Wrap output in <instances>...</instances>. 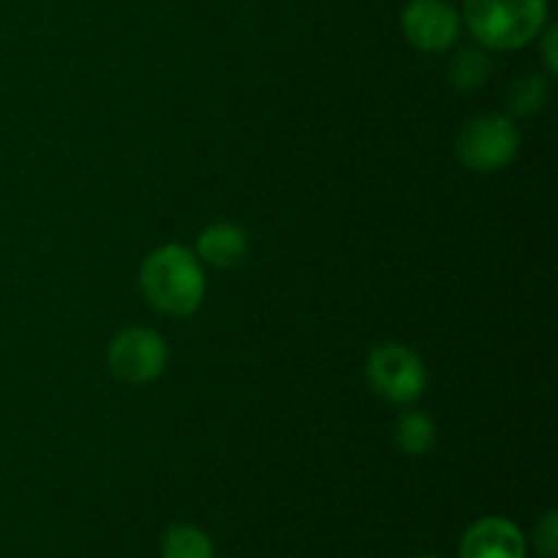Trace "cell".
<instances>
[{
    "mask_svg": "<svg viewBox=\"0 0 558 558\" xmlns=\"http://www.w3.org/2000/svg\"><path fill=\"white\" fill-rule=\"evenodd\" d=\"M140 283L147 303L174 319L196 314L207 292L205 265L180 243L158 245L142 265Z\"/></svg>",
    "mask_w": 558,
    "mask_h": 558,
    "instance_id": "1",
    "label": "cell"
},
{
    "mask_svg": "<svg viewBox=\"0 0 558 558\" xmlns=\"http://www.w3.org/2000/svg\"><path fill=\"white\" fill-rule=\"evenodd\" d=\"M461 22L480 47L512 52L537 41L548 25V0H466Z\"/></svg>",
    "mask_w": 558,
    "mask_h": 558,
    "instance_id": "2",
    "label": "cell"
},
{
    "mask_svg": "<svg viewBox=\"0 0 558 558\" xmlns=\"http://www.w3.org/2000/svg\"><path fill=\"white\" fill-rule=\"evenodd\" d=\"M521 147V134L507 114L485 112L469 120L456 140L458 161L477 174L510 167Z\"/></svg>",
    "mask_w": 558,
    "mask_h": 558,
    "instance_id": "3",
    "label": "cell"
},
{
    "mask_svg": "<svg viewBox=\"0 0 558 558\" xmlns=\"http://www.w3.org/2000/svg\"><path fill=\"white\" fill-rule=\"evenodd\" d=\"M365 376L376 396L396 407H412L425 396V387H428V371H425L423 360L403 343L376 347L365 363Z\"/></svg>",
    "mask_w": 558,
    "mask_h": 558,
    "instance_id": "4",
    "label": "cell"
},
{
    "mask_svg": "<svg viewBox=\"0 0 558 558\" xmlns=\"http://www.w3.org/2000/svg\"><path fill=\"white\" fill-rule=\"evenodd\" d=\"M107 363L125 385H150L167 371V341L150 327H125L109 343Z\"/></svg>",
    "mask_w": 558,
    "mask_h": 558,
    "instance_id": "5",
    "label": "cell"
},
{
    "mask_svg": "<svg viewBox=\"0 0 558 558\" xmlns=\"http://www.w3.org/2000/svg\"><path fill=\"white\" fill-rule=\"evenodd\" d=\"M461 14L450 0H409L401 11V31L420 52H447L461 36Z\"/></svg>",
    "mask_w": 558,
    "mask_h": 558,
    "instance_id": "6",
    "label": "cell"
},
{
    "mask_svg": "<svg viewBox=\"0 0 558 558\" xmlns=\"http://www.w3.org/2000/svg\"><path fill=\"white\" fill-rule=\"evenodd\" d=\"M461 558H526V537L507 518H480L463 534Z\"/></svg>",
    "mask_w": 558,
    "mask_h": 558,
    "instance_id": "7",
    "label": "cell"
},
{
    "mask_svg": "<svg viewBox=\"0 0 558 558\" xmlns=\"http://www.w3.org/2000/svg\"><path fill=\"white\" fill-rule=\"evenodd\" d=\"M248 254V234L243 227L232 221H216L202 229L196 240V256L202 265H210L216 270L238 267Z\"/></svg>",
    "mask_w": 558,
    "mask_h": 558,
    "instance_id": "8",
    "label": "cell"
},
{
    "mask_svg": "<svg viewBox=\"0 0 558 558\" xmlns=\"http://www.w3.org/2000/svg\"><path fill=\"white\" fill-rule=\"evenodd\" d=\"M490 71H494V63H490V54L485 52V47L458 49L447 65L452 87L461 93H477L488 82Z\"/></svg>",
    "mask_w": 558,
    "mask_h": 558,
    "instance_id": "9",
    "label": "cell"
},
{
    "mask_svg": "<svg viewBox=\"0 0 558 558\" xmlns=\"http://www.w3.org/2000/svg\"><path fill=\"white\" fill-rule=\"evenodd\" d=\"M396 445L403 456H428L436 445V423L425 412H403L396 423Z\"/></svg>",
    "mask_w": 558,
    "mask_h": 558,
    "instance_id": "10",
    "label": "cell"
},
{
    "mask_svg": "<svg viewBox=\"0 0 558 558\" xmlns=\"http://www.w3.org/2000/svg\"><path fill=\"white\" fill-rule=\"evenodd\" d=\"M161 558H216V548L202 529L178 523L163 534Z\"/></svg>",
    "mask_w": 558,
    "mask_h": 558,
    "instance_id": "11",
    "label": "cell"
},
{
    "mask_svg": "<svg viewBox=\"0 0 558 558\" xmlns=\"http://www.w3.org/2000/svg\"><path fill=\"white\" fill-rule=\"evenodd\" d=\"M548 101V82L537 74H529L518 80L510 90V109L523 118H532Z\"/></svg>",
    "mask_w": 558,
    "mask_h": 558,
    "instance_id": "12",
    "label": "cell"
},
{
    "mask_svg": "<svg viewBox=\"0 0 558 558\" xmlns=\"http://www.w3.org/2000/svg\"><path fill=\"white\" fill-rule=\"evenodd\" d=\"M534 543L543 556L554 558L558 554V515L556 510L545 512L543 521L537 523V532H534Z\"/></svg>",
    "mask_w": 558,
    "mask_h": 558,
    "instance_id": "13",
    "label": "cell"
},
{
    "mask_svg": "<svg viewBox=\"0 0 558 558\" xmlns=\"http://www.w3.org/2000/svg\"><path fill=\"white\" fill-rule=\"evenodd\" d=\"M537 38H539V52H543L545 65H548L550 74H556V71H558V54H556L558 31H556V25H545L543 33H539Z\"/></svg>",
    "mask_w": 558,
    "mask_h": 558,
    "instance_id": "14",
    "label": "cell"
},
{
    "mask_svg": "<svg viewBox=\"0 0 558 558\" xmlns=\"http://www.w3.org/2000/svg\"><path fill=\"white\" fill-rule=\"evenodd\" d=\"M417 558H441V556H417Z\"/></svg>",
    "mask_w": 558,
    "mask_h": 558,
    "instance_id": "15",
    "label": "cell"
}]
</instances>
